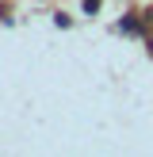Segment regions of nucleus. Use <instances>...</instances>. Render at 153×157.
Segmentation results:
<instances>
[{
  "label": "nucleus",
  "mask_w": 153,
  "mask_h": 157,
  "mask_svg": "<svg viewBox=\"0 0 153 157\" xmlns=\"http://www.w3.org/2000/svg\"><path fill=\"white\" fill-rule=\"evenodd\" d=\"M119 31H126V35H134V31H138V23H134V19H122V23H119Z\"/></svg>",
  "instance_id": "1"
}]
</instances>
